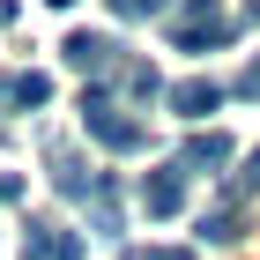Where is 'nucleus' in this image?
<instances>
[{"instance_id":"1","label":"nucleus","mask_w":260,"mask_h":260,"mask_svg":"<svg viewBox=\"0 0 260 260\" xmlns=\"http://www.w3.org/2000/svg\"><path fill=\"white\" fill-rule=\"evenodd\" d=\"M82 126H89L104 149H119V156H134L141 141H149V126H141V119H126L119 104H112V89H104V82H89V89H82Z\"/></svg>"},{"instance_id":"2","label":"nucleus","mask_w":260,"mask_h":260,"mask_svg":"<svg viewBox=\"0 0 260 260\" xmlns=\"http://www.w3.org/2000/svg\"><path fill=\"white\" fill-rule=\"evenodd\" d=\"M60 60L75 67V75H89V82H104V75H119V45L104 38V30H75V38L60 45Z\"/></svg>"},{"instance_id":"3","label":"nucleus","mask_w":260,"mask_h":260,"mask_svg":"<svg viewBox=\"0 0 260 260\" xmlns=\"http://www.w3.org/2000/svg\"><path fill=\"white\" fill-rule=\"evenodd\" d=\"M141 208H149L156 223L186 208V171H179V164H164V171H149V179H141Z\"/></svg>"},{"instance_id":"4","label":"nucleus","mask_w":260,"mask_h":260,"mask_svg":"<svg viewBox=\"0 0 260 260\" xmlns=\"http://www.w3.org/2000/svg\"><path fill=\"white\" fill-rule=\"evenodd\" d=\"M238 156V149H231V134H223V126H208V134H186V149H179V171H208V179H216L223 164Z\"/></svg>"},{"instance_id":"5","label":"nucleus","mask_w":260,"mask_h":260,"mask_svg":"<svg viewBox=\"0 0 260 260\" xmlns=\"http://www.w3.org/2000/svg\"><path fill=\"white\" fill-rule=\"evenodd\" d=\"M45 164H52V193H67V201H89L97 179H104V171H89L75 149H60V141H52V156H45Z\"/></svg>"},{"instance_id":"6","label":"nucleus","mask_w":260,"mask_h":260,"mask_svg":"<svg viewBox=\"0 0 260 260\" xmlns=\"http://www.w3.org/2000/svg\"><path fill=\"white\" fill-rule=\"evenodd\" d=\"M164 104H171V112H179V119H208V112H216L223 104V82H208V75H193V82H179V89H164Z\"/></svg>"},{"instance_id":"7","label":"nucleus","mask_w":260,"mask_h":260,"mask_svg":"<svg viewBox=\"0 0 260 260\" xmlns=\"http://www.w3.org/2000/svg\"><path fill=\"white\" fill-rule=\"evenodd\" d=\"M231 30H238V22H223V15L171 22V45H179V52H216V45H231Z\"/></svg>"},{"instance_id":"8","label":"nucleus","mask_w":260,"mask_h":260,"mask_svg":"<svg viewBox=\"0 0 260 260\" xmlns=\"http://www.w3.org/2000/svg\"><path fill=\"white\" fill-rule=\"evenodd\" d=\"M193 238H201V245H231V238H238V208H216V216H201V223H193Z\"/></svg>"},{"instance_id":"9","label":"nucleus","mask_w":260,"mask_h":260,"mask_svg":"<svg viewBox=\"0 0 260 260\" xmlns=\"http://www.w3.org/2000/svg\"><path fill=\"white\" fill-rule=\"evenodd\" d=\"M119 82L134 89V97H164V75H156L149 60H119Z\"/></svg>"},{"instance_id":"10","label":"nucleus","mask_w":260,"mask_h":260,"mask_svg":"<svg viewBox=\"0 0 260 260\" xmlns=\"http://www.w3.org/2000/svg\"><path fill=\"white\" fill-rule=\"evenodd\" d=\"M60 238H67L60 223H30V231H22V253H30V260H52V245H60Z\"/></svg>"},{"instance_id":"11","label":"nucleus","mask_w":260,"mask_h":260,"mask_svg":"<svg viewBox=\"0 0 260 260\" xmlns=\"http://www.w3.org/2000/svg\"><path fill=\"white\" fill-rule=\"evenodd\" d=\"M104 8H112V15H119V22H141V15H164L171 0H104Z\"/></svg>"},{"instance_id":"12","label":"nucleus","mask_w":260,"mask_h":260,"mask_svg":"<svg viewBox=\"0 0 260 260\" xmlns=\"http://www.w3.org/2000/svg\"><path fill=\"white\" fill-rule=\"evenodd\" d=\"M245 193H260V149L245 156V171H238V179H231V201H245Z\"/></svg>"},{"instance_id":"13","label":"nucleus","mask_w":260,"mask_h":260,"mask_svg":"<svg viewBox=\"0 0 260 260\" xmlns=\"http://www.w3.org/2000/svg\"><path fill=\"white\" fill-rule=\"evenodd\" d=\"M52 260H82V231H67V238L52 245Z\"/></svg>"},{"instance_id":"14","label":"nucleus","mask_w":260,"mask_h":260,"mask_svg":"<svg viewBox=\"0 0 260 260\" xmlns=\"http://www.w3.org/2000/svg\"><path fill=\"white\" fill-rule=\"evenodd\" d=\"M238 97H260V60H253V67L238 75Z\"/></svg>"},{"instance_id":"15","label":"nucleus","mask_w":260,"mask_h":260,"mask_svg":"<svg viewBox=\"0 0 260 260\" xmlns=\"http://www.w3.org/2000/svg\"><path fill=\"white\" fill-rule=\"evenodd\" d=\"M134 260H193V253H179V245H171V253H134Z\"/></svg>"},{"instance_id":"16","label":"nucleus","mask_w":260,"mask_h":260,"mask_svg":"<svg viewBox=\"0 0 260 260\" xmlns=\"http://www.w3.org/2000/svg\"><path fill=\"white\" fill-rule=\"evenodd\" d=\"M45 8H75V0H45Z\"/></svg>"}]
</instances>
